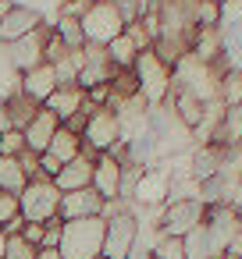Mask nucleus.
<instances>
[{
  "instance_id": "f257e3e1",
  "label": "nucleus",
  "mask_w": 242,
  "mask_h": 259,
  "mask_svg": "<svg viewBox=\"0 0 242 259\" xmlns=\"http://www.w3.org/2000/svg\"><path fill=\"white\" fill-rule=\"evenodd\" d=\"M103 234L107 220L103 217H86V220H64L61 234V259H103Z\"/></svg>"
},
{
  "instance_id": "f03ea898",
  "label": "nucleus",
  "mask_w": 242,
  "mask_h": 259,
  "mask_svg": "<svg viewBox=\"0 0 242 259\" xmlns=\"http://www.w3.org/2000/svg\"><path fill=\"white\" fill-rule=\"evenodd\" d=\"M18 213L32 224H50L61 213V188L50 178H32L18 195Z\"/></svg>"
},
{
  "instance_id": "7ed1b4c3",
  "label": "nucleus",
  "mask_w": 242,
  "mask_h": 259,
  "mask_svg": "<svg viewBox=\"0 0 242 259\" xmlns=\"http://www.w3.org/2000/svg\"><path fill=\"white\" fill-rule=\"evenodd\" d=\"M135 82H139V96L150 103V107H157V103H164L167 100V93H171V85H175V71L153 54V50H143L139 57H135Z\"/></svg>"
},
{
  "instance_id": "20e7f679",
  "label": "nucleus",
  "mask_w": 242,
  "mask_h": 259,
  "mask_svg": "<svg viewBox=\"0 0 242 259\" xmlns=\"http://www.w3.org/2000/svg\"><path fill=\"white\" fill-rule=\"evenodd\" d=\"M79 22H82V32H86V47H107L111 39H118L125 32V18H121L114 0H93L89 11Z\"/></svg>"
},
{
  "instance_id": "39448f33",
  "label": "nucleus",
  "mask_w": 242,
  "mask_h": 259,
  "mask_svg": "<svg viewBox=\"0 0 242 259\" xmlns=\"http://www.w3.org/2000/svg\"><path fill=\"white\" fill-rule=\"evenodd\" d=\"M206 220V206L199 199H178V202H164L160 217H157V234L167 238H185L192 227H199Z\"/></svg>"
},
{
  "instance_id": "423d86ee",
  "label": "nucleus",
  "mask_w": 242,
  "mask_h": 259,
  "mask_svg": "<svg viewBox=\"0 0 242 259\" xmlns=\"http://www.w3.org/2000/svg\"><path fill=\"white\" fill-rule=\"evenodd\" d=\"M139 245V206L128 213L107 217V234H103V259H128Z\"/></svg>"
},
{
  "instance_id": "0eeeda50",
  "label": "nucleus",
  "mask_w": 242,
  "mask_h": 259,
  "mask_svg": "<svg viewBox=\"0 0 242 259\" xmlns=\"http://www.w3.org/2000/svg\"><path fill=\"white\" fill-rule=\"evenodd\" d=\"M125 135H121V117L111 110V107H100V110H93L89 114V124H86V132H82V153L86 156H100V153H107L114 142H121Z\"/></svg>"
},
{
  "instance_id": "6e6552de",
  "label": "nucleus",
  "mask_w": 242,
  "mask_h": 259,
  "mask_svg": "<svg viewBox=\"0 0 242 259\" xmlns=\"http://www.w3.org/2000/svg\"><path fill=\"white\" fill-rule=\"evenodd\" d=\"M43 25H47V15L29 8V4H8V0L0 4V47H8L36 29H43Z\"/></svg>"
},
{
  "instance_id": "1a4fd4ad",
  "label": "nucleus",
  "mask_w": 242,
  "mask_h": 259,
  "mask_svg": "<svg viewBox=\"0 0 242 259\" xmlns=\"http://www.w3.org/2000/svg\"><path fill=\"white\" fill-rule=\"evenodd\" d=\"M43 43H47V25L29 32V36H22V39H15V43H8L4 47V61L11 64L15 75H25L36 64H43Z\"/></svg>"
},
{
  "instance_id": "9d476101",
  "label": "nucleus",
  "mask_w": 242,
  "mask_h": 259,
  "mask_svg": "<svg viewBox=\"0 0 242 259\" xmlns=\"http://www.w3.org/2000/svg\"><path fill=\"white\" fill-rule=\"evenodd\" d=\"M61 220H86V217H103V195L89 185L79 192H61Z\"/></svg>"
},
{
  "instance_id": "9b49d317",
  "label": "nucleus",
  "mask_w": 242,
  "mask_h": 259,
  "mask_svg": "<svg viewBox=\"0 0 242 259\" xmlns=\"http://www.w3.org/2000/svg\"><path fill=\"white\" fill-rule=\"evenodd\" d=\"M114 71H118V68L107 61V50H103V47H86V64H82V71H79V89L86 93V89H93V85H111Z\"/></svg>"
},
{
  "instance_id": "f8f14e48",
  "label": "nucleus",
  "mask_w": 242,
  "mask_h": 259,
  "mask_svg": "<svg viewBox=\"0 0 242 259\" xmlns=\"http://www.w3.org/2000/svg\"><path fill=\"white\" fill-rule=\"evenodd\" d=\"M61 82H57V71H54V64H36L32 71H25V75H18V89L25 93V96H32L36 103H47L50 96H54V89H57Z\"/></svg>"
},
{
  "instance_id": "ddd939ff",
  "label": "nucleus",
  "mask_w": 242,
  "mask_h": 259,
  "mask_svg": "<svg viewBox=\"0 0 242 259\" xmlns=\"http://www.w3.org/2000/svg\"><path fill=\"white\" fill-rule=\"evenodd\" d=\"M57 128H61L57 114H50L47 107H40V114L22 128V135H25V149H32V153H47V149H50V139L57 135Z\"/></svg>"
},
{
  "instance_id": "4468645a",
  "label": "nucleus",
  "mask_w": 242,
  "mask_h": 259,
  "mask_svg": "<svg viewBox=\"0 0 242 259\" xmlns=\"http://www.w3.org/2000/svg\"><path fill=\"white\" fill-rule=\"evenodd\" d=\"M93 188L107 199H121V160H114L111 153H100L93 163Z\"/></svg>"
},
{
  "instance_id": "2eb2a0df",
  "label": "nucleus",
  "mask_w": 242,
  "mask_h": 259,
  "mask_svg": "<svg viewBox=\"0 0 242 259\" xmlns=\"http://www.w3.org/2000/svg\"><path fill=\"white\" fill-rule=\"evenodd\" d=\"M93 156H86V153H79L75 160H68L61 170H57V178H54V185L61 188V192H79V188H89L93 185Z\"/></svg>"
},
{
  "instance_id": "dca6fc26",
  "label": "nucleus",
  "mask_w": 242,
  "mask_h": 259,
  "mask_svg": "<svg viewBox=\"0 0 242 259\" xmlns=\"http://www.w3.org/2000/svg\"><path fill=\"white\" fill-rule=\"evenodd\" d=\"M43 107H47L50 114H57V121L64 124L68 117H75V114L86 107V93H82L79 85H57V89H54V96H50Z\"/></svg>"
},
{
  "instance_id": "f3484780",
  "label": "nucleus",
  "mask_w": 242,
  "mask_h": 259,
  "mask_svg": "<svg viewBox=\"0 0 242 259\" xmlns=\"http://www.w3.org/2000/svg\"><path fill=\"white\" fill-rule=\"evenodd\" d=\"M4 107H8L11 128H25V124L40 114V107H43V103H36V100H32V96H25L22 89H15L11 96H4Z\"/></svg>"
},
{
  "instance_id": "a211bd4d",
  "label": "nucleus",
  "mask_w": 242,
  "mask_h": 259,
  "mask_svg": "<svg viewBox=\"0 0 242 259\" xmlns=\"http://www.w3.org/2000/svg\"><path fill=\"white\" fill-rule=\"evenodd\" d=\"M103 50H107V61H111L118 71H132V68H135V57L143 54V50L132 43V36H128V32H121L118 39H111Z\"/></svg>"
},
{
  "instance_id": "6ab92c4d",
  "label": "nucleus",
  "mask_w": 242,
  "mask_h": 259,
  "mask_svg": "<svg viewBox=\"0 0 242 259\" xmlns=\"http://www.w3.org/2000/svg\"><path fill=\"white\" fill-rule=\"evenodd\" d=\"M29 185V174L22 170L18 156H0V192L22 195V188Z\"/></svg>"
},
{
  "instance_id": "aec40b11",
  "label": "nucleus",
  "mask_w": 242,
  "mask_h": 259,
  "mask_svg": "<svg viewBox=\"0 0 242 259\" xmlns=\"http://www.w3.org/2000/svg\"><path fill=\"white\" fill-rule=\"evenodd\" d=\"M50 156H57L61 163H68V160H75L79 153H82V135H75L72 128H57V135L50 139V149H47Z\"/></svg>"
},
{
  "instance_id": "412c9836",
  "label": "nucleus",
  "mask_w": 242,
  "mask_h": 259,
  "mask_svg": "<svg viewBox=\"0 0 242 259\" xmlns=\"http://www.w3.org/2000/svg\"><path fill=\"white\" fill-rule=\"evenodd\" d=\"M50 29L64 39L68 50H86V32H82V22L79 18H68V15H57L50 22Z\"/></svg>"
},
{
  "instance_id": "4be33fe9",
  "label": "nucleus",
  "mask_w": 242,
  "mask_h": 259,
  "mask_svg": "<svg viewBox=\"0 0 242 259\" xmlns=\"http://www.w3.org/2000/svg\"><path fill=\"white\" fill-rule=\"evenodd\" d=\"M217 100H221L224 107H238V103H242V71H224V75H221Z\"/></svg>"
},
{
  "instance_id": "5701e85b",
  "label": "nucleus",
  "mask_w": 242,
  "mask_h": 259,
  "mask_svg": "<svg viewBox=\"0 0 242 259\" xmlns=\"http://www.w3.org/2000/svg\"><path fill=\"white\" fill-rule=\"evenodd\" d=\"M150 252H153V259H189L185 255V241L182 238H167V234H160Z\"/></svg>"
},
{
  "instance_id": "b1692460",
  "label": "nucleus",
  "mask_w": 242,
  "mask_h": 259,
  "mask_svg": "<svg viewBox=\"0 0 242 259\" xmlns=\"http://www.w3.org/2000/svg\"><path fill=\"white\" fill-rule=\"evenodd\" d=\"M68 54H72V50L64 47V39H61V36H57V32H54V29L47 25V43H43V61H47V64H61V61H64Z\"/></svg>"
},
{
  "instance_id": "393cba45",
  "label": "nucleus",
  "mask_w": 242,
  "mask_h": 259,
  "mask_svg": "<svg viewBox=\"0 0 242 259\" xmlns=\"http://www.w3.org/2000/svg\"><path fill=\"white\" fill-rule=\"evenodd\" d=\"M36 245H29L22 234H11L8 238V248H4V259H36Z\"/></svg>"
},
{
  "instance_id": "a878e982",
  "label": "nucleus",
  "mask_w": 242,
  "mask_h": 259,
  "mask_svg": "<svg viewBox=\"0 0 242 259\" xmlns=\"http://www.w3.org/2000/svg\"><path fill=\"white\" fill-rule=\"evenodd\" d=\"M18 153H25V135L22 128H8L0 135V156H18Z\"/></svg>"
},
{
  "instance_id": "bb28decb",
  "label": "nucleus",
  "mask_w": 242,
  "mask_h": 259,
  "mask_svg": "<svg viewBox=\"0 0 242 259\" xmlns=\"http://www.w3.org/2000/svg\"><path fill=\"white\" fill-rule=\"evenodd\" d=\"M61 234H64V220L57 217V220H50V224L43 227V245H40V248H57V245H61Z\"/></svg>"
},
{
  "instance_id": "cd10ccee",
  "label": "nucleus",
  "mask_w": 242,
  "mask_h": 259,
  "mask_svg": "<svg viewBox=\"0 0 242 259\" xmlns=\"http://www.w3.org/2000/svg\"><path fill=\"white\" fill-rule=\"evenodd\" d=\"M11 217H18V195H11V192H0V227H4Z\"/></svg>"
},
{
  "instance_id": "c85d7f7f",
  "label": "nucleus",
  "mask_w": 242,
  "mask_h": 259,
  "mask_svg": "<svg viewBox=\"0 0 242 259\" xmlns=\"http://www.w3.org/2000/svg\"><path fill=\"white\" fill-rule=\"evenodd\" d=\"M18 163H22V170L29 174V181H32V178H43V174H40V153L25 149V153H18Z\"/></svg>"
},
{
  "instance_id": "c756f323",
  "label": "nucleus",
  "mask_w": 242,
  "mask_h": 259,
  "mask_svg": "<svg viewBox=\"0 0 242 259\" xmlns=\"http://www.w3.org/2000/svg\"><path fill=\"white\" fill-rule=\"evenodd\" d=\"M61 167H64V163H61L57 156H50V153H40V174H43V178H50V181H54Z\"/></svg>"
},
{
  "instance_id": "7c9ffc66",
  "label": "nucleus",
  "mask_w": 242,
  "mask_h": 259,
  "mask_svg": "<svg viewBox=\"0 0 242 259\" xmlns=\"http://www.w3.org/2000/svg\"><path fill=\"white\" fill-rule=\"evenodd\" d=\"M43 227H47V224H32V220H25L22 238H25L29 245H36V248H40V245H43Z\"/></svg>"
},
{
  "instance_id": "2f4dec72",
  "label": "nucleus",
  "mask_w": 242,
  "mask_h": 259,
  "mask_svg": "<svg viewBox=\"0 0 242 259\" xmlns=\"http://www.w3.org/2000/svg\"><path fill=\"white\" fill-rule=\"evenodd\" d=\"M118 4V11H121V18H125V25H132V22H139V0H114Z\"/></svg>"
},
{
  "instance_id": "473e14b6",
  "label": "nucleus",
  "mask_w": 242,
  "mask_h": 259,
  "mask_svg": "<svg viewBox=\"0 0 242 259\" xmlns=\"http://www.w3.org/2000/svg\"><path fill=\"white\" fill-rule=\"evenodd\" d=\"M22 227H25V217L18 213V217H11V220L4 224V234H8V238H11V234H22Z\"/></svg>"
},
{
  "instance_id": "72a5a7b5",
  "label": "nucleus",
  "mask_w": 242,
  "mask_h": 259,
  "mask_svg": "<svg viewBox=\"0 0 242 259\" xmlns=\"http://www.w3.org/2000/svg\"><path fill=\"white\" fill-rule=\"evenodd\" d=\"M231 209L242 217V178H238V185H235V195H231Z\"/></svg>"
},
{
  "instance_id": "f704fd0d",
  "label": "nucleus",
  "mask_w": 242,
  "mask_h": 259,
  "mask_svg": "<svg viewBox=\"0 0 242 259\" xmlns=\"http://www.w3.org/2000/svg\"><path fill=\"white\" fill-rule=\"evenodd\" d=\"M11 128V117H8V107H4V100H0V135H4Z\"/></svg>"
},
{
  "instance_id": "c9c22d12",
  "label": "nucleus",
  "mask_w": 242,
  "mask_h": 259,
  "mask_svg": "<svg viewBox=\"0 0 242 259\" xmlns=\"http://www.w3.org/2000/svg\"><path fill=\"white\" fill-rule=\"evenodd\" d=\"M36 259H61V252H57V248H40Z\"/></svg>"
},
{
  "instance_id": "e433bc0d",
  "label": "nucleus",
  "mask_w": 242,
  "mask_h": 259,
  "mask_svg": "<svg viewBox=\"0 0 242 259\" xmlns=\"http://www.w3.org/2000/svg\"><path fill=\"white\" fill-rule=\"evenodd\" d=\"M4 248H8V234H4V227H0V259H4Z\"/></svg>"
},
{
  "instance_id": "4c0bfd02",
  "label": "nucleus",
  "mask_w": 242,
  "mask_h": 259,
  "mask_svg": "<svg viewBox=\"0 0 242 259\" xmlns=\"http://www.w3.org/2000/svg\"><path fill=\"white\" fill-rule=\"evenodd\" d=\"M214 4H221V8H228V4H235V0H214Z\"/></svg>"
},
{
  "instance_id": "58836bf2",
  "label": "nucleus",
  "mask_w": 242,
  "mask_h": 259,
  "mask_svg": "<svg viewBox=\"0 0 242 259\" xmlns=\"http://www.w3.org/2000/svg\"><path fill=\"white\" fill-rule=\"evenodd\" d=\"M0 100H4V96H0Z\"/></svg>"
}]
</instances>
